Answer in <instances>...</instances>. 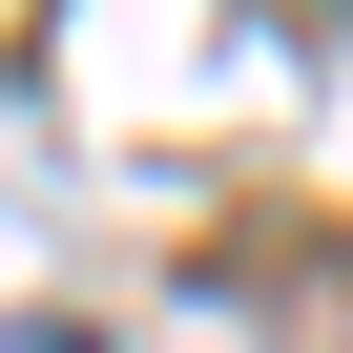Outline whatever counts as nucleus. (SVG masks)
Masks as SVG:
<instances>
[{
    "label": "nucleus",
    "instance_id": "nucleus-1",
    "mask_svg": "<svg viewBox=\"0 0 353 353\" xmlns=\"http://www.w3.org/2000/svg\"><path fill=\"white\" fill-rule=\"evenodd\" d=\"M0 353H104V332H63V312H21V332H0Z\"/></svg>",
    "mask_w": 353,
    "mask_h": 353
},
{
    "label": "nucleus",
    "instance_id": "nucleus-2",
    "mask_svg": "<svg viewBox=\"0 0 353 353\" xmlns=\"http://www.w3.org/2000/svg\"><path fill=\"white\" fill-rule=\"evenodd\" d=\"M270 21H353V0H270Z\"/></svg>",
    "mask_w": 353,
    "mask_h": 353
}]
</instances>
